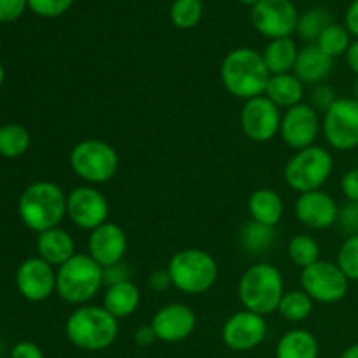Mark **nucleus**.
Instances as JSON below:
<instances>
[{
	"mask_svg": "<svg viewBox=\"0 0 358 358\" xmlns=\"http://www.w3.org/2000/svg\"><path fill=\"white\" fill-rule=\"evenodd\" d=\"M133 341L135 345L142 346V348H147V346H152L154 343L157 341L156 334H154V329L150 325H142V327L136 329L133 332Z\"/></svg>",
	"mask_w": 358,
	"mask_h": 358,
	"instance_id": "43",
	"label": "nucleus"
},
{
	"mask_svg": "<svg viewBox=\"0 0 358 358\" xmlns=\"http://www.w3.org/2000/svg\"><path fill=\"white\" fill-rule=\"evenodd\" d=\"M170 17L177 28L191 30L203 17V0H173Z\"/></svg>",
	"mask_w": 358,
	"mask_h": 358,
	"instance_id": "33",
	"label": "nucleus"
},
{
	"mask_svg": "<svg viewBox=\"0 0 358 358\" xmlns=\"http://www.w3.org/2000/svg\"><path fill=\"white\" fill-rule=\"evenodd\" d=\"M76 0H28V7L42 17H58L65 14Z\"/></svg>",
	"mask_w": 358,
	"mask_h": 358,
	"instance_id": "35",
	"label": "nucleus"
},
{
	"mask_svg": "<svg viewBox=\"0 0 358 358\" xmlns=\"http://www.w3.org/2000/svg\"><path fill=\"white\" fill-rule=\"evenodd\" d=\"M166 269L171 285L187 296L208 292L219 276L217 261L201 248H185L177 252L170 259Z\"/></svg>",
	"mask_w": 358,
	"mask_h": 358,
	"instance_id": "6",
	"label": "nucleus"
},
{
	"mask_svg": "<svg viewBox=\"0 0 358 358\" xmlns=\"http://www.w3.org/2000/svg\"><path fill=\"white\" fill-rule=\"evenodd\" d=\"M131 280V268L126 264L124 261L117 262L114 266H108V268H103V285H117V283L129 282Z\"/></svg>",
	"mask_w": 358,
	"mask_h": 358,
	"instance_id": "38",
	"label": "nucleus"
},
{
	"mask_svg": "<svg viewBox=\"0 0 358 358\" xmlns=\"http://www.w3.org/2000/svg\"><path fill=\"white\" fill-rule=\"evenodd\" d=\"M17 212L28 229L44 233L58 227L66 217V194L55 182H35L21 194Z\"/></svg>",
	"mask_w": 358,
	"mask_h": 358,
	"instance_id": "3",
	"label": "nucleus"
},
{
	"mask_svg": "<svg viewBox=\"0 0 358 358\" xmlns=\"http://www.w3.org/2000/svg\"><path fill=\"white\" fill-rule=\"evenodd\" d=\"M285 294L283 276L276 266L259 262L241 275L238 283V297L245 310L261 317L278 311L280 301Z\"/></svg>",
	"mask_w": 358,
	"mask_h": 358,
	"instance_id": "4",
	"label": "nucleus"
},
{
	"mask_svg": "<svg viewBox=\"0 0 358 358\" xmlns=\"http://www.w3.org/2000/svg\"><path fill=\"white\" fill-rule=\"evenodd\" d=\"M103 287V268L90 254H76L56 271V292L65 303L84 306Z\"/></svg>",
	"mask_w": 358,
	"mask_h": 358,
	"instance_id": "5",
	"label": "nucleus"
},
{
	"mask_svg": "<svg viewBox=\"0 0 358 358\" xmlns=\"http://www.w3.org/2000/svg\"><path fill=\"white\" fill-rule=\"evenodd\" d=\"M37 252L38 257L48 262V264H51L52 268L55 266L59 268L77 254L76 241L62 227H52V229L44 231V233H38Z\"/></svg>",
	"mask_w": 358,
	"mask_h": 358,
	"instance_id": "21",
	"label": "nucleus"
},
{
	"mask_svg": "<svg viewBox=\"0 0 358 358\" xmlns=\"http://www.w3.org/2000/svg\"><path fill=\"white\" fill-rule=\"evenodd\" d=\"M322 129L320 115L311 105L299 103L292 108H287L282 115L280 135L283 142L294 150H303L315 145L318 133Z\"/></svg>",
	"mask_w": 358,
	"mask_h": 358,
	"instance_id": "15",
	"label": "nucleus"
},
{
	"mask_svg": "<svg viewBox=\"0 0 358 358\" xmlns=\"http://www.w3.org/2000/svg\"><path fill=\"white\" fill-rule=\"evenodd\" d=\"M297 56H299V49H297L292 37L275 38L266 45L264 52H262V58H264V63L271 76L292 72Z\"/></svg>",
	"mask_w": 358,
	"mask_h": 358,
	"instance_id": "26",
	"label": "nucleus"
},
{
	"mask_svg": "<svg viewBox=\"0 0 358 358\" xmlns=\"http://www.w3.org/2000/svg\"><path fill=\"white\" fill-rule=\"evenodd\" d=\"M10 358H44V352L35 343L21 341L10 350Z\"/></svg>",
	"mask_w": 358,
	"mask_h": 358,
	"instance_id": "41",
	"label": "nucleus"
},
{
	"mask_svg": "<svg viewBox=\"0 0 358 358\" xmlns=\"http://www.w3.org/2000/svg\"><path fill=\"white\" fill-rule=\"evenodd\" d=\"M264 96L269 98L278 108H292L303 103L304 84L292 72L271 76Z\"/></svg>",
	"mask_w": 358,
	"mask_h": 358,
	"instance_id": "24",
	"label": "nucleus"
},
{
	"mask_svg": "<svg viewBox=\"0 0 358 358\" xmlns=\"http://www.w3.org/2000/svg\"><path fill=\"white\" fill-rule=\"evenodd\" d=\"M30 147V133L21 124H3L0 128V156L14 157L23 156Z\"/></svg>",
	"mask_w": 358,
	"mask_h": 358,
	"instance_id": "29",
	"label": "nucleus"
},
{
	"mask_svg": "<svg viewBox=\"0 0 358 358\" xmlns=\"http://www.w3.org/2000/svg\"><path fill=\"white\" fill-rule=\"evenodd\" d=\"M332 69H334V59L325 55L317 44H310L299 49L294 73L299 77L303 84L318 86L331 76Z\"/></svg>",
	"mask_w": 358,
	"mask_h": 358,
	"instance_id": "20",
	"label": "nucleus"
},
{
	"mask_svg": "<svg viewBox=\"0 0 358 358\" xmlns=\"http://www.w3.org/2000/svg\"><path fill=\"white\" fill-rule=\"evenodd\" d=\"M69 161L73 173L87 185L107 184L119 168V156L114 147L98 138H86L76 143Z\"/></svg>",
	"mask_w": 358,
	"mask_h": 358,
	"instance_id": "7",
	"label": "nucleus"
},
{
	"mask_svg": "<svg viewBox=\"0 0 358 358\" xmlns=\"http://www.w3.org/2000/svg\"><path fill=\"white\" fill-rule=\"evenodd\" d=\"M313 303L315 301L301 290H290V292L283 294L282 301H280L278 313L285 318L287 322H292V324H299V322L306 320L308 317L313 311Z\"/></svg>",
	"mask_w": 358,
	"mask_h": 358,
	"instance_id": "28",
	"label": "nucleus"
},
{
	"mask_svg": "<svg viewBox=\"0 0 358 358\" xmlns=\"http://www.w3.org/2000/svg\"><path fill=\"white\" fill-rule=\"evenodd\" d=\"M117 322L103 306L84 304L66 318L65 334L76 348L84 352H103L117 339Z\"/></svg>",
	"mask_w": 358,
	"mask_h": 358,
	"instance_id": "2",
	"label": "nucleus"
},
{
	"mask_svg": "<svg viewBox=\"0 0 358 358\" xmlns=\"http://www.w3.org/2000/svg\"><path fill=\"white\" fill-rule=\"evenodd\" d=\"M336 264L341 268L350 282H358V234L348 236L343 241Z\"/></svg>",
	"mask_w": 358,
	"mask_h": 358,
	"instance_id": "34",
	"label": "nucleus"
},
{
	"mask_svg": "<svg viewBox=\"0 0 358 358\" xmlns=\"http://www.w3.org/2000/svg\"><path fill=\"white\" fill-rule=\"evenodd\" d=\"M241 129L252 142L264 143L275 138L282 126V112L264 94L245 101L241 108Z\"/></svg>",
	"mask_w": 358,
	"mask_h": 358,
	"instance_id": "13",
	"label": "nucleus"
},
{
	"mask_svg": "<svg viewBox=\"0 0 358 358\" xmlns=\"http://www.w3.org/2000/svg\"><path fill=\"white\" fill-rule=\"evenodd\" d=\"M268 66H266L262 52L250 48H238L226 55L220 65V79L224 87L233 96L241 100L262 96L269 83Z\"/></svg>",
	"mask_w": 358,
	"mask_h": 358,
	"instance_id": "1",
	"label": "nucleus"
},
{
	"mask_svg": "<svg viewBox=\"0 0 358 358\" xmlns=\"http://www.w3.org/2000/svg\"><path fill=\"white\" fill-rule=\"evenodd\" d=\"M108 201L94 185H80L66 194V217L79 229L93 231L108 222Z\"/></svg>",
	"mask_w": 358,
	"mask_h": 358,
	"instance_id": "12",
	"label": "nucleus"
},
{
	"mask_svg": "<svg viewBox=\"0 0 358 358\" xmlns=\"http://www.w3.org/2000/svg\"><path fill=\"white\" fill-rule=\"evenodd\" d=\"M338 226L341 227L343 233H346L348 236L358 234V203L346 201L345 205L339 208Z\"/></svg>",
	"mask_w": 358,
	"mask_h": 358,
	"instance_id": "36",
	"label": "nucleus"
},
{
	"mask_svg": "<svg viewBox=\"0 0 358 358\" xmlns=\"http://www.w3.org/2000/svg\"><path fill=\"white\" fill-rule=\"evenodd\" d=\"M345 27L348 28V31L353 37L358 38V0H353V2L350 3L345 16Z\"/></svg>",
	"mask_w": 358,
	"mask_h": 358,
	"instance_id": "44",
	"label": "nucleus"
},
{
	"mask_svg": "<svg viewBox=\"0 0 358 358\" xmlns=\"http://www.w3.org/2000/svg\"><path fill=\"white\" fill-rule=\"evenodd\" d=\"M322 133L329 145L341 152L358 147V101L355 98H338L322 119Z\"/></svg>",
	"mask_w": 358,
	"mask_h": 358,
	"instance_id": "9",
	"label": "nucleus"
},
{
	"mask_svg": "<svg viewBox=\"0 0 358 358\" xmlns=\"http://www.w3.org/2000/svg\"><path fill=\"white\" fill-rule=\"evenodd\" d=\"M289 257L297 268H310L317 261H320V247L317 240L308 234H296L289 241Z\"/></svg>",
	"mask_w": 358,
	"mask_h": 358,
	"instance_id": "32",
	"label": "nucleus"
},
{
	"mask_svg": "<svg viewBox=\"0 0 358 358\" xmlns=\"http://www.w3.org/2000/svg\"><path fill=\"white\" fill-rule=\"evenodd\" d=\"M250 21L259 34L275 41L296 31L299 13L292 0H261L250 9Z\"/></svg>",
	"mask_w": 358,
	"mask_h": 358,
	"instance_id": "11",
	"label": "nucleus"
},
{
	"mask_svg": "<svg viewBox=\"0 0 358 358\" xmlns=\"http://www.w3.org/2000/svg\"><path fill=\"white\" fill-rule=\"evenodd\" d=\"M128 250V236L119 224L105 222L91 231L87 240V254L101 268H108L124 261Z\"/></svg>",
	"mask_w": 358,
	"mask_h": 358,
	"instance_id": "19",
	"label": "nucleus"
},
{
	"mask_svg": "<svg viewBox=\"0 0 358 358\" xmlns=\"http://www.w3.org/2000/svg\"><path fill=\"white\" fill-rule=\"evenodd\" d=\"M283 212H285V206H283L282 196L273 189L262 187L250 194L248 213L255 222L264 224L268 227H276L282 220Z\"/></svg>",
	"mask_w": 358,
	"mask_h": 358,
	"instance_id": "22",
	"label": "nucleus"
},
{
	"mask_svg": "<svg viewBox=\"0 0 358 358\" xmlns=\"http://www.w3.org/2000/svg\"><path fill=\"white\" fill-rule=\"evenodd\" d=\"M140 299H142V296H140L138 287L133 280H129V282L107 287L103 296V308L112 317L121 320V318L131 317L138 310Z\"/></svg>",
	"mask_w": 358,
	"mask_h": 358,
	"instance_id": "23",
	"label": "nucleus"
},
{
	"mask_svg": "<svg viewBox=\"0 0 358 358\" xmlns=\"http://www.w3.org/2000/svg\"><path fill=\"white\" fill-rule=\"evenodd\" d=\"M345 56H346V65H348L350 70H352V72L358 77V38L352 41V44H350L348 51H346Z\"/></svg>",
	"mask_w": 358,
	"mask_h": 358,
	"instance_id": "45",
	"label": "nucleus"
},
{
	"mask_svg": "<svg viewBox=\"0 0 358 358\" xmlns=\"http://www.w3.org/2000/svg\"><path fill=\"white\" fill-rule=\"evenodd\" d=\"M320 345L310 331L292 329L280 338L276 358H318Z\"/></svg>",
	"mask_w": 358,
	"mask_h": 358,
	"instance_id": "25",
	"label": "nucleus"
},
{
	"mask_svg": "<svg viewBox=\"0 0 358 358\" xmlns=\"http://www.w3.org/2000/svg\"><path fill=\"white\" fill-rule=\"evenodd\" d=\"M301 287L317 303L334 304L345 299L350 280L336 262L320 259L301 271Z\"/></svg>",
	"mask_w": 358,
	"mask_h": 358,
	"instance_id": "10",
	"label": "nucleus"
},
{
	"mask_svg": "<svg viewBox=\"0 0 358 358\" xmlns=\"http://www.w3.org/2000/svg\"><path fill=\"white\" fill-rule=\"evenodd\" d=\"M294 212H296V219L304 227L313 231H324L338 224L339 206L329 192L320 189V191L301 194L294 206Z\"/></svg>",
	"mask_w": 358,
	"mask_h": 358,
	"instance_id": "18",
	"label": "nucleus"
},
{
	"mask_svg": "<svg viewBox=\"0 0 358 358\" xmlns=\"http://www.w3.org/2000/svg\"><path fill=\"white\" fill-rule=\"evenodd\" d=\"M268 336V324L264 317L252 311H236L226 320L222 327V341L233 352H252L262 345Z\"/></svg>",
	"mask_w": 358,
	"mask_h": 358,
	"instance_id": "14",
	"label": "nucleus"
},
{
	"mask_svg": "<svg viewBox=\"0 0 358 358\" xmlns=\"http://www.w3.org/2000/svg\"><path fill=\"white\" fill-rule=\"evenodd\" d=\"M3 76H6V72H3V66H2V62H0V84L3 83Z\"/></svg>",
	"mask_w": 358,
	"mask_h": 358,
	"instance_id": "48",
	"label": "nucleus"
},
{
	"mask_svg": "<svg viewBox=\"0 0 358 358\" xmlns=\"http://www.w3.org/2000/svg\"><path fill=\"white\" fill-rule=\"evenodd\" d=\"M28 0H0V23H10L23 16Z\"/></svg>",
	"mask_w": 358,
	"mask_h": 358,
	"instance_id": "39",
	"label": "nucleus"
},
{
	"mask_svg": "<svg viewBox=\"0 0 358 358\" xmlns=\"http://www.w3.org/2000/svg\"><path fill=\"white\" fill-rule=\"evenodd\" d=\"M150 327L154 329L157 341L170 345L185 341L196 329V313L182 303L164 304L152 317Z\"/></svg>",
	"mask_w": 358,
	"mask_h": 358,
	"instance_id": "16",
	"label": "nucleus"
},
{
	"mask_svg": "<svg viewBox=\"0 0 358 358\" xmlns=\"http://www.w3.org/2000/svg\"><path fill=\"white\" fill-rule=\"evenodd\" d=\"M336 100H338V96H336L334 90L325 86V84L315 86L313 93H311V107L317 112H325Z\"/></svg>",
	"mask_w": 358,
	"mask_h": 358,
	"instance_id": "37",
	"label": "nucleus"
},
{
	"mask_svg": "<svg viewBox=\"0 0 358 358\" xmlns=\"http://www.w3.org/2000/svg\"><path fill=\"white\" fill-rule=\"evenodd\" d=\"M16 287L21 296L31 303L45 301L56 290V271L41 257L23 261L16 273Z\"/></svg>",
	"mask_w": 358,
	"mask_h": 358,
	"instance_id": "17",
	"label": "nucleus"
},
{
	"mask_svg": "<svg viewBox=\"0 0 358 358\" xmlns=\"http://www.w3.org/2000/svg\"><path fill=\"white\" fill-rule=\"evenodd\" d=\"M241 3H245V6H250V7H254L255 3H259L261 2V0H240Z\"/></svg>",
	"mask_w": 358,
	"mask_h": 358,
	"instance_id": "47",
	"label": "nucleus"
},
{
	"mask_svg": "<svg viewBox=\"0 0 358 358\" xmlns=\"http://www.w3.org/2000/svg\"><path fill=\"white\" fill-rule=\"evenodd\" d=\"M350 44H352V34H350L348 28H346L345 24L338 23H332L331 27L325 28L317 41L318 48H320L325 55L331 56L332 59H336L338 56L346 55Z\"/></svg>",
	"mask_w": 358,
	"mask_h": 358,
	"instance_id": "31",
	"label": "nucleus"
},
{
	"mask_svg": "<svg viewBox=\"0 0 358 358\" xmlns=\"http://www.w3.org/2000/svg\"><path fill=\"white\" fill-rule=\"evenodd\" d=\"M334 170V159L327 149L311 145L297 150L287 163L283 177L287 185L299 194L320 191Z\"/></svg>",
	"mask_w": 358,
	"mask_h": 358,
	"instance_id": "8",
	"label": "nucleus"
},
{
	"mask_svg": "<svg viewBox=\"0 0 358 358\" xmlns=\"http://www.w3.org/2000/svg\"><path fill=\"white\" fill-rule=\"evenodd\" d=\"M332 24L331 13L324 7H315V9L306 10L304 14H301L299 21H297L296 31L299 34V37L303 41L317 42L318 37L322 35V31L327 27Z\"/></svg>",
	"mask_w": 358,
	"mask_h": 358,
	"instance_id": "30",
	"label": "nucleus"
},
{
	"mask_svg": "<svg viewBox=\"0 0 358 358\" xmlns=\"http://www.w3.org/2000/svg\"><path fill=\"white\" fill-rule=\"evenodd\" d=\"M240 241L243 250H247L248 254H262V252L269 250L275 241V227H268L264 224L250 220L241 227Z\"/></svg>",
	"mask_w": 358,
	"mask_h": 358,
	"instance_id": "27",
	"label": "nucleus"
},
{
	"mask_svg": "<svg viewBox=\"0 0 358 358\" xmlns=\"http://www.w3.org/2000/svg\"><path fill=\"white\" fill-rule=\"evenodd\" d=\"M149 287L154 290V292H164L166 289H170L171 278L168 275V269H157L152 275L149 276Z\"/></svg>",
	"mask_w": 358,
	"mask_h": 358,
	"instance_id": "42",
	"label": "nucleus"
},
{
	"mask_svg": "<svg viewBox=\"0 0 358 358\" xmlns=\"http://www.w3.org/2000/svg\"><path fill=\"white\" fill-rule=\"evenodd\" d=\"M341 191L345 198L352 203H358V168L343 175Z\"/></svg>",
	"mask_w": 358,
	"mask_h": 358,
	"instance_id": "40",
	"label": "nucleus"
},
{
	"mask_svg": "<svg viewBox=\"0 0 358 358\" xmlns=\"http://www.w3.org/2000/svg\"><path fill=\"white\" fill-rule=\"evenodd\" d=\"M341 358H358V343L357 345L348 346V348L341 353Z\"/></svg>",
	"mask_w": 358,
	"mask_h": 358,
	"instance_id": "46",
	"label": "nucleus"
},
{
	"mask_svg": "<svg viewBox=\"0 0 358 358\" xmlns=\"http://www.w3.org/2000/svg\"><path fill=\"white\" fill-rule=\"evenodd\" d=\"M353 94H355V96H353V98H355V100L358 101V79H357V83H355V87H353Z\"/></svg>",
	"mask_w": 358,
	"mask_h": 358,
	"instance_id": "49",
	"label": "nucleus"
}]
</instances>
